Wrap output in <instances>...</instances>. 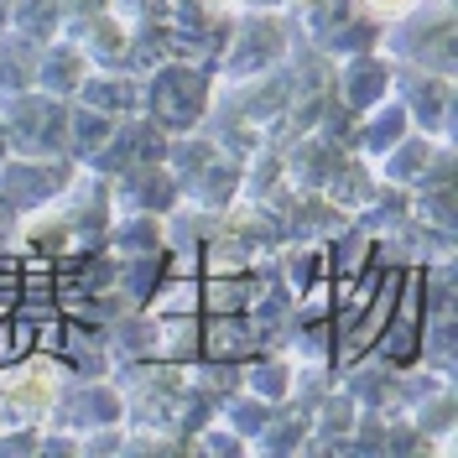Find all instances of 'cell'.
Masks as SVG:
<instances>
[{
  "instance_id": "1",
  "label": "cell",
  "mask_w": 458,
  "mask_h": 458,
  "mask_svg": "<svg viewBox=\"0 0 458 458\" xmlns=\"http://www.w3.org/2000/svg\"><path fill=\"white\" fill-rule=\"evenodd\" d=\"M214 105V68L199 63H182L172 57L162 68H151V84L141 89V110L151 125H162L167 136H188L199 131L203 114Z\"/></svg>"
},
{
  "instance_id": "2",
  "label": "cell",
  "mask_w": 458,
  "mask_h": 458,
  "mask_svg": "<svg viewBox=\"0 0 458 458\" xmlns=\"http://www.w3.org/2000/svg\"><path fill=\"white\" fill-rule=\"evenodd\" d=\"M0 125H5V146L21 157H47V151H63V141H68V110L57 94H42V89L5 94Z\"/></svg>"
},
{
  "instance_id": "3",
  "label": "cell",
  "mask_w": 458,
  "mask_h": 458,
  "mask_svg": "<svg viewBox=\"0 0 458 458\" xmlns=\"http://www.w3.org/2000/svg\"><path fill=\"white\" fill-rule=\"evenodd\" d=\"M391 53L406 57L422 73H448L454 79V11L443 0L437 5H411L406 16H396Z\"/></svg>"
},
{
  "instance_id": "4",
  "label": "cell",
  "mask_w": 458,
  "mask_h": 458,
  "mask_svg": "<svg viewBox=\"0 0 458 458\" xmlns=\"http://www.w3.org/2000/svg\"><path fill=\"white\" fill-rule=\"evenodd\" d=\"M286 21L276 16V11H256V16H240L234 27H229V42L225 53H219V73L225 79H256V73H266V68H276L286 57Z\"/></svg>"
},
{
  "instance_id": "5",
  "label": "cell",
  "mask_w": 458,
  "mask_h": 458,
  "mask_svg": "<svg viewBox=\"0 0 458 458\" xmlns=\"http://www.w3.org/2000/svg\"><path fill=\"white\" fill-rule=\"evenodd\" d=\"M68 182H73L68 162H47V157H31V162H0V199L11 203V208H42V203L57 199Z\"/></svg>"
},
{
  "instance_id": "6",
  "label": "cell",
  "mask_w": 458,
  "mask_h": 458,
  "mask_svg": "<svg viewBox=\"0 0 458 458\" xmlns=\"http://www.w3.org/2000/svg\"><path fill=\"white\" fill-rule=\"evenodd\" d=\"M386 89H391V68H386V57L375 53V47L344 57V68L334 73V94H339V105L349 114H365L370 105H380Z\"/></svg>"
},
{
  "instance_id": "7",
  "label": "cell",
  "mask_w": 458,
  "mask_h": 458,
  "mask_svg": "<svg viewBox=\"0 0 458 458\" xmlns=\"http://www.w3.org/2000/svg\"><path fill=\"white\" fill-rule=\"evenodd\" d=\"M406 114L411 120H422V136L432 141H448L454 136V79L448 73H411L406 79Z\"/></svg>"
},
{
  "instance_id": "8",
  "label": "cell",
  "mask_w": 458,
  "mask_h": 458,
  "mask_svg": "<svg viewBox=\"0 0 458 458\" xmlns=\"http://www.w3.org/2000/svg\"><path fill=\"white\" fill-rule=\"evenodd\" d=\"M120 422V391L105 380H79L57 401V428H114Z\"/></svg>"
},
{
  "instance_id": "9",
  "label": "cell",
  "mask_w": 458,
  "mask_h": 458,
  "mask_svg": "<svg viewBox=\"0 0 458 458\" xmlns=\"http://www.w3.org/2000/svg\"><path fill=\"white\" fill-rule=\"evenodd\" d=\"M89 79V57L79 42H42V57H37V84L42 94H79V84Z\"/></svg>"
},
{
  "instance_id": "10",
  "label": "cell",
  "mask_w": 458,
  "mask_h": 458,
  "mask_svg": "<svg viewBox=\"0 0 458 458\" xmlns=\"http://www.w3.org/2000/svg\"><path fill=\"white\" fill-rule=\"evenodd\" d=\"M79 99H84L89 110L99 114H136L141 110V84H136V73H99V79H84L79 84Z\"/></svg>"
},
{
  "instance_id": "11",
  "label": "cell",
  "mask_w": 458,
  "mask_h": 458,
  "mask_svg": "<svg viewBox=\"0 0 458 458\" xmlns=\"http://www.w3.org/2000/svg\"><path fill=\"white\" fill-rule=\"evenodd\" d=\"M406 131H411V114H406V105H386V99H380V105H370V110H365V120L354 125V141L365 146L370 157H386V151H391Z\"/></svg>"
},
{
  "instance_id": "12",
  "label": "cell",
  "mask_w": 458,
  "mask_h": 458,
  "mask_svg": "<svg viewBox=\"0 0 458 458\" xmlns=\"http://www.w3.org/2000/svg\"><path fill=\"white\" fill-rule=\"evenodd\" d=\"M37 57H42V42H31L21 31L0 37V94H21L37 84Z\"/></svg>"
},
{
  "instance_id": "13",
  "label": "cell",
  "mask_w": 458,
  "mask_h": 458,
  "mask_svg": "<svg viewBox=\"0 0 458 458\" xmlns=\"http://www.w3.org/2000/svg\"><path fill=\"white\" fill-rule=\"evenodd\" d=\"M110 131H114V120L110 114H99V110H89V105H79V110H68V151L84 162V157H94L99 146L110 141Z\"/></svg>"
},
{
  "instance_id": "14",
  "label": "cell",
  "mask_w": 458,
  "mask_h": 458,
  "mask_svg": "<svg viewBox=\"0 0 458 458\" xmlns=\"http://www.w3.org/2000/svg\"><path fill=\"white\" fill-rule=\"evenodd\" d=\"M57 27H63L57 0H11V31H21L31 42H53Z\"/></svg>"
},
{
  "instance_id": "15",
  "label": "cell",
  "mask_w": 458,
  "mask_h": 458,
  "mask_svg": "<svg viewBox=\"0 0 458 458\" xmlns=\"http://www.w3.org/2000/svg\"><path fill=\"white\" fill-rule=\"evenodd\" d=\"M225 406V417H229V432H240V437H260V428L271 422V401H260V396H234V401H219Z\"/></svg>"
},
{
  "instance_id": "16",
  "label": "cell",
  "mask_w": 458,
  "mask_h": 458,
  "mask_svg": "<svg viewBox=\"0 0 458 458\" xmlns=\"http://www.w3.org/2000/svg\"><path fill=\"white\" fill-rule=\"evenodd\" d=\"M193 448H203V454H240L245 437H240V432H208V437H199Z\"/></svg>"
},
{
  "instance_id": "17",
  "label": "cell",
  "mask_w": 458,
  "mask_h": 458,
  "mask_svg": "<svg viewBox=\"0 0 458 458\" xmlns=\"http://www.w3.org/2000/svg\"><path fill=\"white\" fill-rule=\"evenodd\" d=\"M360 5L370 11L375 21H396V16H406V11H411L417 0H360Z\"/></svg>"
},
{
  "instance_id": "18",
  "label": "cell",
  "mask_w": 458,
  "mask_h": 458,
  "mask_svg": "<svg viewBox=\"0 0 458 458\" xmlns=\"http://www.w3.org/2000/svg\"><path fill=\"white\" fill-rule=\"evenodd\" d=\"M208 5H219V11H229V16H234V11H240L245 0H208Z\"/></svg>"
},
{
  "instance_id": "19",
  "label": "cell",
  "mask_w": 458,
  "mask_h": 458,
  "mask_svg": "<svg viewBox=\"0 0 458 458\" xmlns=\"http://www.w3.org/2000/svg\"><path fill=\"white\" fill-rule=\"evenodd\" d=\"M286 0H256V11H282Z\"/></svg>"
},
{
  "instance_id": "20",
  "label": "cell",
  "mask_w": 458,
  "mask_h": 458,
  "mask_svg": "<svg viewBox=\"0 0 458 458\" xmlns=\"http://www.w3.org/2000/svg\"><path fill=\"white\" fill-rule=\"evenodd\" d=\"M5 151H11V146H5V125H0V162H5Z\"/></svg>"
}]
</instances>
